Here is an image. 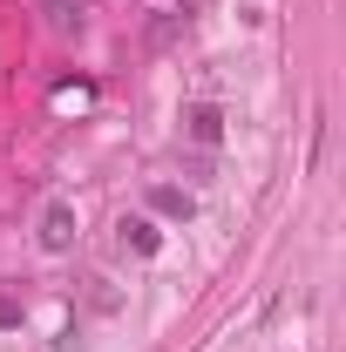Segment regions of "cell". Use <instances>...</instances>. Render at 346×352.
<instances>
[{
    "instance_id": "277c9868",
    "label": "cell",
    "mask_w": 346,
    "mask_h": 352,
    "mask_svg": "<svg viewBox=\"0 0 346 352\" xmlns=\"http://www.w3.org/2000/svg\"><path fill=\"white\" fill-rule=\"evenodd\" d=\"M150 210H163V217H197V197H183V190H170V183H156V190H150Z\"/></svg>"
},
{
    "instance_id": "3957f363",
    "label": "cell",
    "mask_w": 346,
    "mask_h": 352,
    "mask_svg": "<svg viewBox=\"0 0 346 352\" xmlns=\"http://www.w3.org/2000/svg\"><path fill=\"white\" fill-rule=\"evenodd\" d=\"M123 244H130L136 258H156V251H163V230L150 217H123Z\"/></svg>"
},
{
    "instance_id": "5b68a950",
    "label": "cell",
    "mask_w": 346,
    "mask_h": 352,
    "mask_svg": "<svg viewBox=\"0 0 346 352\" xmlns=\"http://www.w3.org/2000/svg\"><path fill=\"white\" fill-rule=\"evenodd\" d=\"M41 21L54 34H75V28H82V7H75V0H41Z\"/></svg>"
},
{
    "instance_id": "7a4b0ae2",
    "label": "cell",
    "mask_w": 346,
    "mask_h": 352,
    "mask_svg": "<svg viewBox=\"0 0 346 352\" xmlns=\"http://www.w3.org/2000/svg\"><path fill=\"white\" fill-rule=\"evenodd\" d=\"M75 244V210L68 204H48L41 210V251H68Z\"/></svg>"
},
{
    "instance_id": "8992f818",
    "label": "cell",
    "mask_w": 346,
    "mask_h": 352,
    "mask_svg": "<svg viewBox=\"0 0 346 352\" xmlns=\"http://www.w3.org/2000/svg\"><path fill=\"white\" fill-rule=\"evenodd\" d=\"M14 325H21V305H14V298H0V332H14Z\"/></svg>"
},
{
    "instance_id": "6da1fadb",
    "label": "cell",
    "mask_w": 346,
    "mask_h": 352,
    "mask_svg": "<svg viewBox=\"0 0 346 352\" xmlns=\"http://www.w3.org/2000/svg\"><path fill=\"white\" fill-rule=\"evenodd\" d=\"M183 135H190V142H204V149H217V142H224V109H211V102L183 109Z\"/></svg>"
}]
</instances>
